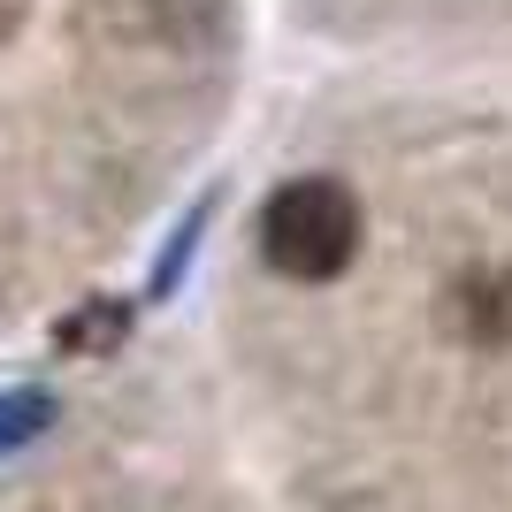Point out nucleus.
<instances>
[{
  "label": "nucleus",
  "instance_id": "obj_1",
  "mask_svg": "<svg viewBox=\"0 0 512 512\" xmlns=\"http://www.w3.org/2000/svg\"><path fill=\"white\" fill-rule=\"evenodd\" d=\"M360 253V199L337 176H291L260 207V260L291 283H329Z\"/></svg>",
  "mask_w": 512,
  "mask_h": 512
},
{
  "label": "nucleus",
  "instance_id": "obj_2",
  "mask_svg": "<svg viewBox=\"0 0 512 512\" xmlns=\"http://www.w3.org/2000/svg\"><path fill=\"white\" fill-rule=\"evenodd\" d=\"M46 398L39 390H16V398H0V451H16V444H31V436H39L46 428Z\"/></svg>",
  "mask_w": 512,
  "mask_h": 512
}]
</instances>
